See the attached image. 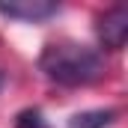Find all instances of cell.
<instances>
[{
  "instance_id": "6da1fadb",
  "label": "cell",
  "mask_w": 128,
  "mask_h": 128,
  "mask_svg": "<svg viewBox=\"0 0 128 128\" xmlns=\"http://www.w3.org/2000/svg\"><path fill=\"white\" fill-rule=\"evenodd\" d=\"M39 68L51 84L90 86V84L104 78L107 63L92 45H84V42H51L39 54Z\"/></svg>"
},
{
  "instance_id": "7a4b0ae2",
  "label": "cell",
  "mask_w": 128,
  "mask_h": 128,
  "mask_svg": "<svg viewBox=\"0 0 128 128\" xmlns=\"http://www.w3.org/2000/svg\"><path fill=\"white\" fill-rule=\"evenodd\" d=\"M98 42L107 48V51H122L128 39V9L125 6H113L107 9L101 18H98Z\"/></svg>"
},
{
  "instance_id": "3957f363",
  "label": "cell",
  "mask_w": 128,
  "mask_h": 128,
  "mask_svg": "<svg viewBox=\"0 0 128 128\" xmlns=\"http://www.w3.org/2000/svg\"><path fill=\"white\" fill-rule=\"evenodd\" d=\"M60 12V3L54 0H9L0 3V15L15 18V21H48L51 15Z\"/></svg>"
},
{
  "instance_id": "277c9868",
  "label": "cell",
  "mask_w": 128,
  "mask_h": 128,
  "mask_svg": "<svg viewBox=\"0 0 128 128\" xmlns=\"http://www.w3.org/2000/svg\"><path fill=\"white\" fill-rule=\"evenodd\" d=\"M116 110H84V113H74L68 119V128H110L116 122Z\"/></svg>"
},
{
  "instance_id": "5b68a950",
  "label": "cell",
  "mask_w": 128,
  "mask_h": 128,
  "mask_svg": "<svg viewBox=\"0 0 128 128\" xmlns=\"http://www.w3.org/2000/svg\"><path fill=\"white\" fill-rule=\"evenodd\" d=\"M15 128H51V125H48V119L39 107H27L15 116Z\"/></svg>"
},
{
  "instance_id": "8992f818",
  "label": "cell",
  "mask_w": 128,
  "mask_h": 128,
  "mask_svg": "<svg viewBox=\"0 0 128 128\" xmlns=\"http://www.w3.org/2000/svg\"><path fill=\"white\" fill-rule=\"evenodd\" d=\"M3 84H6V78H3V72H0V90H3Z\"/></svg>"
}]
</instances>
